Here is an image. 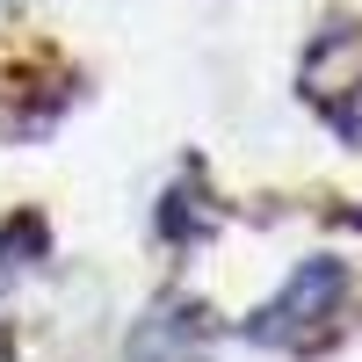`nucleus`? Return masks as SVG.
Listing matches in <instances>:
<instances>
[{
	"label": "nucleus",
	"mask_w": 362,
	"mask_h": 362,
	"mask_svg": "<svg viewBox=\"0 0 362 362\" xmlns=\"http://www.w3.org/2000/svg\"><path fill=\"white\" fill-rule=\"evenodd\" d=\"M341 297H348V268L319 254V261H305V268H297V276H290V283H283V290L254 312L247 334H254V341H268V348L305 341V334H319V326L341 312Z\"/></svg>",
	"instance_id": "1"
},
{
	"label": "nucleus",
	"mask_w": 362,
	"mask_h": 362,
	"mask_svg": "<svg viewBox=\"0 0 362 362\" xmlns=\"http://www.w3.org/2000/svg\"><path fill=\"white\" fill-rule=\"evenodd\" d=\"M196 341H203V312L196 305H160L131 334V362H189Z\"/></svg>",
	"instance_id": "2"
}]
</instances>
